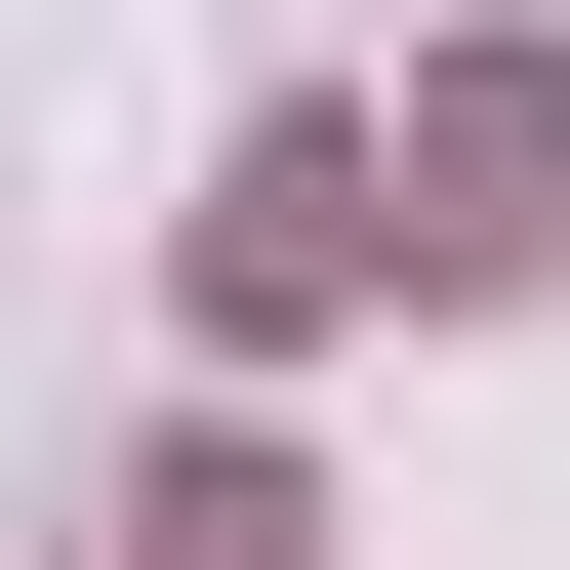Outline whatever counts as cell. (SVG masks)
<instances>
[{"mask_svg":"<svg viewBox=\"0 0 570 570\" xmlns=\"http://www.w3.org/2000/svg\"><path fill=\"white\" fill-rule=\"evenodd\" d=\"M407 164H449V204H407V245H449V285H530V245H570V41H489V82L407 122Z\"/></svg>","mask_w":570,"mask_h":570,"instance_id":"1","label":"cell"}]
</instances>
